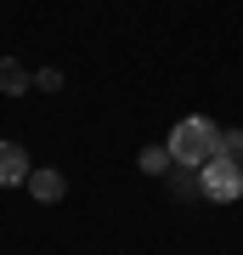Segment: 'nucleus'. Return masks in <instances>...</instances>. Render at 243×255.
<instances>
[{
    "label": "nucleus",
    "instance_id": "obj_1",
    "mask_svg": "<svg viewBox=\"0 0 243 255\" xmlns=\"http://www.w3.org/2000/svg\"><path fill=\"white\" fill-rule=\"evenodd\" d=\"M164 147H170V159L181 164V170H204V164L221 153V125L204 119V114H192V119H181V125L170 130Z\"/></svg>",
    "mask_w": 243,
    "mask_h": 255
},
{
    "label": "nucleus",
    "instance_id": "obj_2",
    "mask_svg": "<svg viewBox=\"0 0 243 255\" xmlns=\"http://www.w3.org/2000/svg\"><path fill=\"white\" fill-rule=\"evenodd\" d=\"M204 199H215V204H232V199H243V164L238 159H226V153H215L204 164Z\"/></svg>",
    "mask_w": 243,
    "mask_h": 255
},
{
    "label": "nucleus",
    "instance_id": "obj_3",
    "mask_svg": "<svg viewBox=\"0 0 243 255\" xmlns=\"http://www.w3.org/2000/svg\"><path fill=\"white\" fill-rule=\"evenodd\" d=\"M34 176V164H28V153L17 142H0V187H17V182H28Z\"/></svg>",
    "mask_w": 243,
    "mask_h": 255
},
{
    "label": "nucleus",
    "instance_id": "obj_4",
    "mask_svg": "<svg viewBox=\"0 0 243 255\" xmlns=\"http://www.w3.org/2000/svg\"><path fill=\"white\" fill-rule=\"evenodd\" d=\"M28 193H34L40 204H57V199L68 193V182H63L57 170H34V176H28Z\"/></svg>",
    "mask_w": 243,
    "mask_h": 255
},
{
    "label": "nucleus",
    "instance_id": "obj_5",
    "mask_svg": "<svg viewBox=\"0 0 243 255\" xmlns=\"http://www.w3.org/2000/svg\"><path fill=\"white\" fill-rule=\"evenodd\" d=\"M0 91H6V97L28 91V74H23V63H11V57H6V63H0Z\"/></svg>",
    "mask_w": 243,
    "mask_h": 255
},
{
    "label": "nucleus",
    "instance_id": "obj_6",
    "mask_svg": "<svg viewBox=\"0 0 243 255\" xmlns=\"http://www.w3.org/2000/svg\"><path fill=\"white\" fill-rule=\"evenodd\" d=\"M170 164H175V159H170V147H142V170H147V176H164Z\"/></svg>",
    "mask_w": 243,
    "mask_h": 255
},
{
    "label": "nucleus",
    "instance_id": "obj_7",
    "mask_svg": "<svg viewBox=\"0 0 243 255\" xmlns=\"http://www.w3.org/2000/svg\"><path fill=\"white\" fill-rule=\"evenodd\" d=\"M221 153H226V159H243V130H232V136H221Z\"/></svg>",
    "mask_w": 243,
    "mask_h": 255
}]
</instances>
